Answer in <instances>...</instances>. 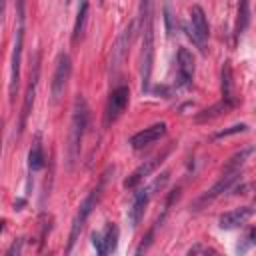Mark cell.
I'll list each match as a JSON object with an SVG mask.
<instances>
[{
	"instance_id": "cell-1",
	"label": "cell",
	"mask_w": 256,
	"mask_h": 256,
	"mask_svg": "<svg viewBox=\"0 0 256 256\" xmlns=\"http://www.w3.org/2000/svg\"><path fill=\"white\" fill-rule=\"evenodd\" d=\"M88 126V104L84 96H76L72 108V122H70V136H68V164L72 166L80 154L82 138Z\"/></svg>"
},
{
	"instance_id": "cell-2",
	"label": "cell",
	"mask_w": 256,
	"mask_h": 256,
	"mask_svg": "<svg viewBox=\"0 0 256 256\" xmlns=\"http://www.w3.org/2000/svg\"><path fill=\"white\" fill-rule=\"evenodd\" d=\"M100 190H102V184L98 186V188H94L82 202H80V208H78V212H76V218H74V222H72V228H70V238H68V252L74 248V244H76V240H78V236H80V232H82V228H84V224H86V220H88V216H90V212H92V208L96 206V202H98V196H100Z\"/></svg>"
},
{
	"instance_id": "cell-3",
	"label": "cell",
	"mask_w": 256,
	"mask_h": 256,
	"mask_svg": "<svg viewBox=\"0 0 256 256\" xmlns=\"http://www.w3.org/2000/svg\"><path fill=\"white\" fill-rule=\"evenodd\" d=\"M72 74V60L68 54H60L56 68H54V76H52V84H50V94H52V102H58L60 96L66 90V84L70 80Z\"/></svg>"
},
{
	"instance_id": "cell-4",
	"label": "cell",
	"mask_w": 256,
	"mask_h": 256,
	"mask_svg": "<svg viewBox=\"0 0 256 256\" xmlns=\"http://www.w3.org/2000/svg\"><path fill=\"white\" fill-rule=\"evenodd\" d=\"M130 100V90L128 86H118L110 92L108 102H106V112H104V126H110L120 118V114L126 110Z\"/></svg>"
},
{
	"instance_id": "cell-5",
	"label": "cell",
	"mask_w": 256,
	"mask_h": 256,
	"mask_svg": "<svg viewBox=\"0 0 256 256\" xmlns=\"http://www.w3.org/2000/svg\"><path fill=\"white\" fill-rule=\"evenodd\" d=\"M188 36L190 40L204 50L206 46V40H208V20H206V14L200 6H192L190 10V26H188Z\"/></svg>"
},
{
	"instance_id": "cell-6",
	"label": "cell",
	"mask_w": 256,
	"mask_h": 256,
	"mask_svg": "<svg viewBox=\"0 0 256 256\" xmlns=\"http://www.w3.org/2000/svg\"><path fill=\"white\" fill-rule=\"evenodd\" d=\"M22 42H24V28L20 24V28L16 30V38H14V50H12V68H10V100H14L18 86H20V60H22Z\"/></svg>"
},
{
	"instance_id": "cell-7",
	"label": "cell",
	"mask_w": 256,
	"mask_h": 256,
	"mask_svg": "<svg viewBox=\"0 0 256 256\" xmlns=\"http://www.w3.org/2000/svg\"><path fill=\"white\" fill-rule=\"evenodd\" d=\"M132 36H134V22L124 28V32L118 36V40H116V44L112 48V56H110V68H112V72H116L122 66V62H124V58L128 54V46L132 42Z\"/></svg>"
},
{
	"instance_id": "cell-8",
	"label": "cell",
	"mask_w": 256,
	"mask_h": 256,
	"mask_svg": "<svg viewBox=\"0 0 256 256\" xmlns=\"http://www.w3.org/2000/svg\"><path fill=\"white\" fill-rule=\"evenodd\" d=\"M164 134H166V124H164V122L152 124V126H148V128L136 132V134L130 138V146H132L134 150H142V148L154 144L156 140H160Z\"/></svg>"
},
{
	"instance_id": "cell-9",
	"label": "cell",
	"mask_w": 256,
	"mask_h": 256,
	"mask_svg": "<svg viewBox=\"0 0 256 256\" xmlns=\"http://www.w3.org/2000/svg\"><path fill=\"white\" fill-rule=\"evenodd\" d=\"M152 196V190L150 186L148 188H142L134 194V200H132V206L128 208V220H130V226H138L140 220L144 218V212H146V206H148V200Z\"/></svg>"
},
{
	"instance_id": "cell-10",
	"label": "cell",
	"mask_w": 256,
	"mask_h": 256,
	"mask_svg": "<svg viewBox=\"0 0 256 256\" xmlns=\"http://www.w3.org/2000/svg\"><path fill=\"white\" fill-rule=\"evenodd\" d=\"M168 152H164V154H158V156H154V158H150V160H144V164H140L126 180H124V186L126 188H134V186H138V182H142L146 176H150L154 170H156V166L164 160V156H166Z\"/></svg>"
},
{
	"instance_id": "cell-11",
	"label": "cell",
	"mask_w": 256,
	"mask_h": 256,
	"mask_svg": "<svg viewBox=\"0 0 256 256\" xmlns=\"http://www.w3.org/2000/svg\"><path fill=\"white\" fill-rule=\"evenodd\" d=\"M38 70H40V64H38V54H36V60H34V72L30 74V84H28V90H26V96H24L22 118H20V130L26 126V118H28L30 108H32V104H34V94H36V84H38Z\"/></svg>"
},
{
	"instance_id": "cell-12",
	"label": "cell",
	"mask_w": 256,
	"mask_h": 256,
	"mask_svg": "<svg viewBox=\"0 0 256 256\" xmlns=\"http://www.w3.org/2000/svg\"><path fill=\"white\" fill-rule=\"evenodd\" d=\"M250 216H252V208H250V206H244V208H236V210L224 212V214L220 216V228H224V230L238 228V226H242Z\"/></svg>"
},
{
	"instance_id": "cell-13",
	"label": "cell",
	"mask_w": 256,
	"mask_h": 256,
	"mask_svg": "<svg viewBox=\"0 0 256 256\" xmlns=\"http://www.w3.org/2000/svg\"><path fill=\"white\" fill-rule=\"evenodd\" d=\"M178 78L182 84H190L192 76H194V56L188 48H180L178 50Z\"/></svg>"
},
{
	"instance_id": "cell-14",
	"label": "cell",
	"mask_w": 256,
	"mask_h": 256,
	"mask_svg": "<svg viewBox=\"0 0 256 256\" xmlns=\"http://www.w3.org/2000/svg\"><path fill=\"white\" fill-rule=\"evenodd\" d=\"M238 176H240V170H232V172H222V178L204 194V198H202V202L204 200H214L216 196H220V194H224V192H228L230 188H232V184L238 180Z\"/></svg>"
},
{
	"instance_id": "cell-15",
	"label": "cell",
	"mask_w": 256,
	"mask_h": 256,
	"mask_svg": "<svg viewBox=\"0 0 256 256\" xmlns=\"http://www.w3.org/2000/svg\"><path fill=\"white\" fill-rule=\"evenodd\" d=\"M222 102H226L228 106H234L232 68H230V62H224V66H222Z\"/></svg>"
},
{
	"instance_id": "cell-16",
	"label": "cell",
	"mask_w": 256,
	"mask_h": 256,
	"mask_svg": "<svg viewBox=\"0 0 256 256\" xmlns=\"http://www.w3.org/2000/svg\"><path fill=\"white\" fill-rule=\"evenodd\" d=\"M86 20H88V0H82V2H80V8H78V14H76L74 30H72V42H74V44L82 38L84 28H86Z\"/></svg>"
},
{
	"instance_id": "cell-17",
	"label": "cell",
	"mask_w": 256,
	"mask_h": 256,
	"mask_svg": "<svg viewBox=\"0 0 256 256\" xmlns=\"http://www.w3.org/2000/svg\"><path fill=\"white\" fill-rule=\"evenodd\" d=\"M250 24V0H238V20H236V36L244 34Z\"/></svg>"
},
{
	"instance_id": "cell-18",
	"label": "cell",
	"mask_w": 256,
	"mask_h": 256,
	"mask_svg": "<svg viewBox=\"0 0 256 256\" xmlns=\"http://www.w3.org/2000/svg\"><path fill=\"white\" fill-rule=\"evenodd\" d=\"M42 166H44V150H42L40 140L36 138V142L32 144V148H30V152H28V168H30L32 172H36V170H40Z\"/></svg>"
},
{
	"instance_id": "cell-19",
	"label": "cell",
	"mask_w": 256,
	"mask_h": 256,
	"mask_svg": "<svg viewBox=\"0 0 256 256\" xmlns=\"http://www.w3.org/2000/svg\"><path fill=\"white\" fill-rule=\"evenodd\" d=\"M102 244H104V254H112L118 244V228L114 224H108L102 232Z\"/></svg>"
},
{
	"instance_id": "cell-20",
	"label": "cell",
	"mask_w": 256,
	"mask_h": 256,
	"mask_svg": "<svg viewBox=\"0 0 256 256\" xmlns=\"http://www.w3.org/2000/svg\"><path fill=\"white\" fill-rule=\"evenodd\" d=\"M254 152V148L250 146V148H244V150H240L238 154H234L226 164H224V170L222 172H232V170H240L242 166H244V162H246V158L250 156Z\"/></svg>"
},
{
	"instance_id": "cell-21",
	"label": "cell",
	"mask_w": 256,
	"mask_h": 256,
	"mask_svg": "<svg viewBox=\"0 0 256 256\" xmlns=\"http://www.w3.org/2000/svg\"><path fill=\"white\" fill-rule=\"evenodd\" d=\"M232 106H228L226 102H220V104H214L212 108H206V110H202L200 114H196V120L198 122H202V120H210V118H216V116H220L224 110H230Z\"/></svg>"
},
{
	"instance_id": "cell-22",
	"label": "cell",
	"mask_w": 256,
	"mask_h": 256,
	"mask_svg": "<svg viewBox=\"0 0 256 256\" xmlns=\"http://www.w3.org/2000/svg\"><path fill=\"white\" fill-rule=\"evenodd\" d=\"M244 130H248V126H246V124H236V126H232V128H226V130L218 132V134H216V138H222V136H230V134H236V132H244Z\"/></svg>"
},
{
	"instance_id": "cell-23",
	"label": "cell",
	"mask_w": 256,
	"mask_h": 256,
	"mask_svg": "<svg viewBox=\"0 0 256 256\" xmlns=\"http://www.w3.org/2000/svg\"><path fill=\"white\" fill-rule=\"evenodd\" d=\"M92 246L96 248L98 254L104 256V244H102V234H100V232H94V234H92Z\"/></svg>"
},
{
	"instance_id": "cell-24",
	"label": "cell",
	"mask_w": 256,
	"mask_h": 256,
	"mask_svg": "<svg viewBox=\"0 0 256 256\" xmlns=\"http://www.w3.org/2000/svg\"><path fill=\"white\" fill-rule=\"evenodd\" d=\"M164 20H166V30H168V34H172V32H174V16H172L170 8H164Z\"/></svg>"
},
{
	"instance_id": "cell-25",
	"label": "cell",
	"mask_w": 256,
	"mask_h": 256,
	"mask_svg": "<svg viewBox=\"0 0 256 256\" xmlns=\"http://www.w3.org/2000/svg\"><path fill=\"white\" fill-rule=\"evenodd\" d=\"M188 254H214V250H212V248H208V246L196 244V246H192V248L188 250Z\"/></svg>"
},
{
	"instance_id": "cell-26",
	"label": "cell",
	"mask_w": 256,
	"mask_h": 256,
	"mask_svg": "<svg viewBox=\"0 0 256 256\" xmlns=\"http://www.w3.org/2000/svg\"><path fill=\"white\" fill-rule=\"evenodd\" d=\"M18 2V14H20V22L24 20V2L26 0H16Z\"/></svg>"
},
{
	"instance_id": "cell-27",
	"label": "cell",
	"mask_w": 256,
	"mask_h": 256,
	"mask_svg": "<svg viewBox=\"0 0 256 256\" xmlns=\"http://www.w3.org/2000/svg\"><path fill=\"white\" fill-rule=\"evenodd\" d=\"M2 14H4V0H0V20H2Z\"/></svg>"
},
{
	"instance_id": "cell-28",
	"label": "cell",
	"mask_w": 256,
	"mask_h": 256,
	"mask_svg": "<svg viewBox=\"0 0 256 256\" xmlns=\"http://www.w3.org/2000/svg\"><path fill=\"white\" fill-rule=\"evenodd\" d=\"M66 2H68V4H70V2H72V0H66Z\"/></svg>"
}]
</instances>
